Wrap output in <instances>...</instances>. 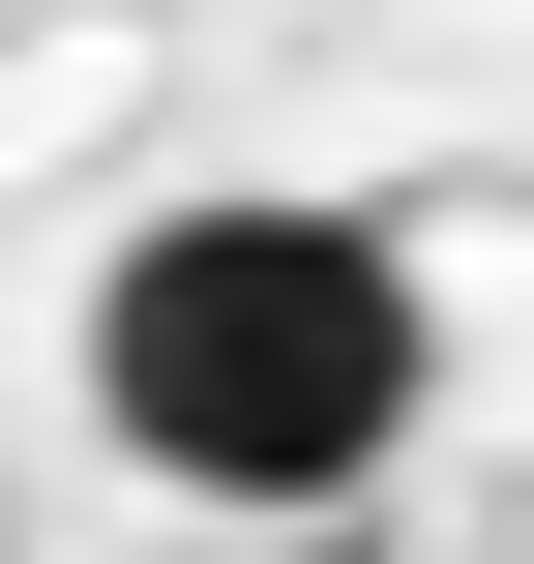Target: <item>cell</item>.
<instances>
[{
    "mask_svg": "<svg viewBox=\"0 0 534 564\" xmlns=\"http://www.w3.org/2000/svg\"><path fill=\"white\" fill-rule=\"evenodd\" d=\"M416 416H446V297H416L386 208L238 178V208H149L89 268V446L178 476V506H238V535H357Z\"/></svg>",
    "mask_w": 534,
    "mask_h": 564,
    "instance_id": "1",
    "label": "cell"
},
{
    "mask_svg": "<svg viewBox=\"0 0 534 564\" xmlns=\"http://www.w3.org/2000/svg\"><path fill=\"white\" fill-rule=\"evenodd\" d=\"M268 564H416V535H268Z\"/></svg>",
    "mask_w": 534,
    "mask_h": 564,
    "instance_id": "2",
    "label": "cell"
}]
</instances>
